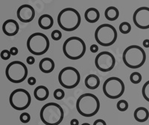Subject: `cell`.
I'll return each mask as SVG.
<instances>
[{"label":"cell","mask_w":149,"mask_h":125,"mask_svg":"<svg viewBox=\"0 0 149 125\" xmlns=\"http://www.w3.org/2000/svg\"><path fill=\"white\" fill-rule=\"evenodd\" d=\"M53 24H54V20L51 15L45 14L39 17L38 25L42 29H44V30L50 29L53 26Z\"/></svg>","instance_id":"obj_17"},{"label":"cell","mask_w":149,"mask_h":125,"mask_svg":"<svg viewBox=\"0 0 149 125\" xmlns=\"http://www.w3.org/2000/svg\"><path fill=\"white\" fill-rule=\"evenodd\" d=\"M133 21L139 29H149V8L141 7L136 9L133 15Z\"/></svg>","instance_id":"obj_13"},{"label":"cell","mask_w":149,"mask_h":125,"mask_svg":"<svg viewBox=\"0 0 149 125\" xmlns=\"http://www.w3.org/2000/svg\"><path fill=\"white\" fill-rule=\"evenodd\" d=\"M134 117L136 121L138 122H145L149 118V112L146 107H138L135 110L134 113Z\"/></svg>","instance_id":"obj_19"},{"label":"cell","mask_w":149,"mask_h":125,"mask_svg":"<svg viewBox=\"0 0 149 125\" xmlns=\"http://www.w3.org/2000/svg\"><path fill=\"white\" fill-rule=\"evenodd\" d=\"M85 86L90 90H94L98 88L100 85V79L95 74H90L85 78Z\"/></svg>","instance_id":"obj_21"},{"label":"cell","mask_w":149,"mask_h":125,"mask_svg":"<svg viewBox=\"0 0 149 125\" xmlns=\"http://www.w3.org/2000/svg\"><path fill=\"white\" fill-rule=\"evenodd\" d=\"M81 125H91V124H90L89 123H84V124H82Z\"/></svg>","instance_id":"obj_38"},{"label":"cell","mask_w":149,"mask_h":125,"mask_svg":"<svg viewBox=\"0 0 149 125\" xmlns=\"http://www.w3.org/2000/svg\"><path fill=\"white\" fill-rule=\"evenodd\" d=\"M10 52L11 55H17L18 54V49L15 47V46H13V47L10 49Z\"/></svg>","instance_id":"obj_35"},{"label":"cell","mask_w":149,"mask_h":125,"mask_svg":"<svg viewBox=\"0 0 149 125\" xmlns=\"http://www.w3.org/2000/svg\"><path fill=\"white\" fill-rule=\"evenodd\" d=\"M144 47L146 48H149V39H146L143 41V43H142Z\"/></svg>","instance_id":"obj_37"},{"label":"cell","mask_w":149,"mask_h":125,"mask_svg":"<svg viewBox=\"0 0 149 125\" xmlns=\"http://www.w3.org/2000/svg\"><path fill=\"white\" fill-rule=\"evenodd\" d=\"M51 37L54 41H59L62 38V33L59 30H54L52 32Z\"/></svg>","instance_id":"obj_29"},{"label":"cell","mask_w":149,"mask_h":125,"mask_svg":"<svg viewBox=\"0 0 149 125\" xmlns=\"http://www.w3.org/2000/svg\"><path fill=\"white\" fill-rule=\"evenodd\" d=\"M142 75L139 72H134L130 76V80L133 84H139L142 81Z\"/></svg>","instance_id":"obj_24"},{"label":"cell","mask_w":149,"mask_h":125,"mask_svg":"<svg viewBox=\"0 0 149 125\" xmlns=\"http://www.w3.org/2000/svg\"><path fill=\"white\" fill-rule=\"evenodd\" d=\"M86 46L84 41L78 37H70L64 41L63 53L71 60H78L84 55Z\"/></svg>","instance_id":"obj_5"},{"label":"cell","mask_w":149,"mask_h":125,"mask_svg":"<svg viewBox=\"0 0 149 125\" xmlns=\"http://www.w3.org/2000/svg\"><path fill=\"white\" fill-rule=\"evenodd\" d=\"M54 67H55L54 62L50 58H42L39 63L40 70L44 74H50L54 70Z\"/></svg>","instance_id":"obj_16"},{"label":"cell","mask_w":149,"mask_h":125,"mask_svg":"<svg viewBox=\"0 0 149 125\" xmlns=\"http://www.w3.org/2000/svg\"><path fill=\"white\" fill-rule=\"evenodd\" d=\"M36 82H37V80H36L35 78L33 77H29V79H28V84H29V86H34V85L36 84Z\"/></svg>","instance_id":"obj_32"},{"label":"cell","mask_w":149,"mask_h":125,"mask_svg":"<svg viewBox=\"0 0 149 125\" xmlns=\"http://www.w3.org/2000/svg\"><path fill=\"white\" fill-rule=\"evenodd\" d=\"M117 110L120 112H125L128 109V103L125 100H121L116 103Z\"/></svg>","instance_id":"obj_25"},{"label":"cell","mask_w":149,"mask_h":125,"mask_svg":"<svg viewBox=\"0 0 149 125\" xmlns=\"http://www.w3.org/2000/svg\"><path fill=\"white\" fill-rule=\"evenodd\" d=\"M19 120H20L21 122L24 124L29 123L31 120V115L27 112L22 113L20 116H19Z\"/></svg>","instance_id":"obj_28"},{"label":"cell","mask_w":149,"mask_h":125,"mask_svg":"<svg viewBox=\"0 0 149 125\" xmlns=\"http://www.w3.org/2000/svg\"><path fill=\"white\" fill-rule=\"evenodd\" d=\"M104 17L109 21L116 20L119 17V10L113 6H110L105 10Z\"/></svg>","instance_id":"obj_22"},{"label":"cell","mask_w":149,"mask_h":125,"mask_svg":"<svg viewBox=\"0 0 149 125\" xmlns=\"http://www.w3.org/2000/svg\"><path fill=\"white\" fill-rule=\"evenodd\" d=\"M50 42L46 34L35 32L31 34L27 40V48L34 55H42L49 50Z\"/></svg>","instance_id":"obj_6"},{"label":"cell","mask_w":149,"mask_h":125,"mask_svg":"<svg viewBox=\"0 0 149 125\" xmlns=\"http://www.w3.org/2000/svg\"><path fill=\"white\" fill-rule=\"evenodd\" d=\"M90 51L92 52V53H97V52L98 51V45H96V44L91 45V46H90Z\"/></svg>","instance_id":"obj_34"},{"label":"cell","mask_w":149,"mask_h":125,"mask_svg":"<svg viewBox=\"0 0 149 125\" xmlns=\"http://www.w3.org/2000/svg\"><path fill=\"white\" fill-rule=\"evenodd\" d=\"M102 89L107 98L110 99H117L123 95L125 87L122 79L118 77H113L104 81Z\"/></svg>","instance_id":"obj_10"},{"label":"cell","mask_w":149,"mask_h":125,"mask_svg":"<svg viewBox=\"0 0 149 125\" xmlns=\"http://www.w3.org/2000/svg\"><path fill=\"white\" fill-rule=\"evenodd\" d=\"M9 102L14 110L20 111L29 108L31 103V98L30 93L26 89L17 88L11 92Z\"/></svg>","instance_id":"obj_11"},{"label":"cell","mask_w":149,"mask_h":125,"mask_svg":"<svg viewBox=\"0 0 149 125\" xmlns=\"http://www.w3.org/2000/svg\"><path fill=\"white\" fill-rule=\"evenodd\" d=\"M54 98L56 100H62L65 97V92L63 89L61 88H57L55 91H54Z\"/></svg>","instance_id":"obj_27"},{"label":"cell","mask_w":149,"mask_h":125,"mask_svg":"<svg viewBox=\"0 0 149 125\" xmlns=\"http://www.w3.org/2000/svg\"><path fill=\"white\" fill-rule=\"evenodd\" d=\"M58 81L60 85L65 88L72 89L80 83L81 74L74 67H66L60 71Z\"/></svg>","instance_id":"obj_9"},{"label":"cell","mask_w":149,"mask_h":125,"mask_svg":"<svg viewBox=\"0 0 149 125\" xmlns=\"http://www.w3.org/2000/svg\"><path fill=\"white\" fill-rule=\"evenodd\" d=\"M34 96L37 100L44 101L49 98V91L45 86H37L34 91Z\"/></svg>","instance_id":"obj_20"},{"label":"cell","mask_w":149,"mask_h":125,"mask_svg":"<svg viewBox=\"0 0 149 125\" xmlns=\"http://www.w3.org/2000/svg\"><path fill=\"white\" fill-rule=\"evenodd\" d=\"M81 22L79 12L72 8H66L59 13L58 23L61 29L65 32H73L76 30Z\"/></svg>","instance_id":"obj_2"},{"label":"cell","mask_w":149,"mask_h":125,"mask_svg":"<svg viewBox=\"0 0 149 125\" xmlns=\"http://www.w3.org/2000/svg\"><path fill=\"white\" fill-rule=\"evenodd\" d=\"M95 65L97 69L102 72H109L115 67L116 58L110 52H101L95 57Z\"/></svg>","instance_id":"obj_12"},{"label":"cell","mask_w":149,"mask_h":125,"mask_svg":"<svg viewBox=\"0 0 149 125\" xmlns=\"http://www.w3.org/2000/svg\"><path fill=\"white\" fill-rule=\"evenodd\" d=\"M10 56H11V54H10V50H3L1 52V58H2V59H3V60H8L9 58H10Z\"/></svg>","instance_id":"obj_30"},{"label":"cell","mask_w":149,"mask_h":125,"mask_svg":"<svg viewBox=\"0 0 149 125\" xmlns=\"http://www.w3.org/2000/svg\"><path fill=\"white\" fill-rule=\"evenodd\" d=\"M117 35L115 27L107 23L100 25L95 32V41L98 44L103 46H110L115 44Z\"/></svg>","instance_id":"obj_7"},{"label":"cell","mask_w":149,"mask_h":125,"mask_svg":"<svg viewBox=\"0 0 149 125\" xmlns=\"http://www.w3.org/2000/svg\"><path fill=\"white\" fill-rule=\"evenodd\" d=\"M122 60L127 67L131 69L139 68L146 62V53L138 45H131L124 50Z\"/></svg>","instance_id":"obj_3"},{"label":"cell","mask_w":149,"mask_h":125,"mask_svg":"<svg viewBox=\"0 0 149 125\" xmlns=\"http://www.w3.org/2000/svg\"><path fill=\"white\" fill-rule=\"evenodd\" d=\"M84 18L90 23H95L98 22L100 18V13L98 9L95 8H90L86 9L84 13Z\"/></svg>","instance_id":"obj_18"},{"label":"cell","mask_w":149,"mask_h":125,"mask_svg":"<svg viewBox=\"0 0 149 125\" xmlns=\"http://www.w3.org/2000/svg\"><path fill=\"white\" fill-rule=\"evenodd\" d=\"M119 31L122 34H128L130 31H131V26L129 22H122L120 25H119Z\"/></svg>","instance_id":"obj_23"},{"label":"cell","mask_w":149,"mask_h":125,"mask_svg":"<svg viewBox=\"0 0 149 125\" xmlns=\"http://www.w3.org/2000/svg\"><path fill=\"white\" fill-rule=\"evenodd\" d=\"M93 125H107V124L103 119H97L96 121H94Z\"/></svg>","instance_id":"obj_33"},{"label":"cell","mask_w":149,"mask_h":125,"mask_svg":"<svg viewBox=\"0 0 149 125\" xmlns=\"http://www.w3.org/2000/svg\"><path fill=\"white\" fill-rule=\"evenodd\" d=\"M28 68L26 65L19 61L10 62L5 69V75L10 82L18 84L27 78Z\"/></svg>","instance_id":"obj_8"},{"label":"cell","mask_w":149,"mask_h":125,"mask_svg":"<svg viewBox=\"0 0 149 125\" xmlns=\"http://www.w3.org/2000/svg\"><path fill=\"white\" fill-rule=\"evenodd\" d=\"M17 16L21 22L27 23L34 20L35 17V11L31 5L25 4L19 8L17 11Z\"/></svg>","instance_id":"obj_14"},{"label":"cell","mask_w":149,"mask_h":125,"mask_svg":"<svg viewBox=\"0 0 149 125\" xmlns=\"http://www.w3.org/2000/svg\"><path fill=\"white\" fill-rule=\"evenodd\" d=\"M19 30V26L18 22L14 20L9 19L3 22L2 25V31L4 34L7 36H14L18 33Z\"/></svg>","instance_id":"obj_15"},{"label":"cell","mask_w":149,"mask_h":125,"mask_svg":"<svg viewBox=\"0 0 149 125\" xmlns=\"http://www.w3.org/2000/svg\"><path fill=\"white\" fill-rule=\"evenodd\" d=\"M26 62H27V63L29 64V65H33V64H34V62H35V58H34V56H32V55H29V56L27 57V58H26Z\"/></svg>","instance_id":"obj_31"},{"label":"cell","mask_w":149,"mask_h":125,"mask_svg":"<svg viewBox=\"0 0 149 125\" xmlns=\"http://www.w3.org/2000/svg\"><path fill=\"white\" fill-rule=\"evenodd\" d=\"M76 109L82 116L93 117L99 111L100 101L95 95L91 93L83 94L77 100Z\"/></svg>","instance_id":"obj_1"},{"label":"cell","mask_w":149,"mask_h":125,"mask_svg":"<svg viewBox=\"0 0 149 125\" xmlns=\"http://www.w3.org/2000/svg\"><path fill=\"white\" fill-rule=\"evenodd\" d=\"M42 122L46 125H59L63 121L64 112L56 103H48L42 106L40 113Z\"/></svg>","instance_id":"obj_4"},{"label":"cell","mask_w":149,"mask_h":125,"mask_svg":"<svg viewBox=\"0 0 149 125\" xmlns=\"http://www.w3.org/2000/svg\"><path fill=\"white\" fill-rule=\"evenodd\" d=\"M142 94L144 99L149 102V80H148L142 86Z\"/></svg>","instance_id":"obj_26"},{"label":"cell","mask_w":149,"mask_h":125,"mask_svg":"<svg viewBox=\"0 0 149 125\" xmlns=\"http://www.w3.org/2000/svg\"><path fill=\"white\" fill-rule=\"evenodd\" d=\"M70 125H79V121H78V119L73 118L70 121Z\"/></svg>","instance_id":"obj_36"}]
</instances>
